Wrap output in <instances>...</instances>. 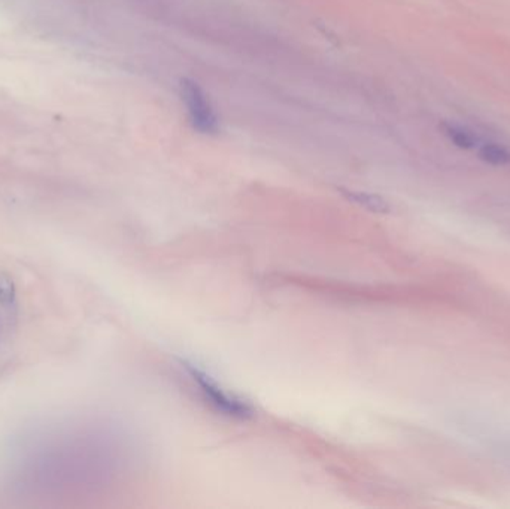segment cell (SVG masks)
<instances>
[{
  "instance_id": "obj_1",
  "label": "cell",
  "mask_w": 510,
  "mask_h": 509,
  "mask_svg": "<svg viewBox=\"0 0 510 509\" xmlns=\"http://www.w3.org/2000/svg\"><path fill=\"white\" fill-rule=\"evenodd\" d=\"M182 369L189 374L190 380L199 387L206 401L220 413L234 418H250L254 415V409L248 402L226 392L210 375H206L205 372L185 362H182Z\"/></svg>"
},
{
  "instance_id": "obj_2",
  "label": "cell",
  "mask_w": 510,
  "mask_h": 509,
  "mask_svg": "<svg viewBox=\"0 0 510 509\" xmlns=\"http://www.w3.org/2000/svg\"><path fill=\"white\" fill-rule=\"evenodd\" d=\"M181 96L189 111L192 127L201 135H213L218 132V118L213 113L208 97L199 87V84L191 80L181 81Z\"/></svg>"
},
{
  "instance_id": "obj_3",
  "label": "cell",
  "mask_w": 510,
  "mask_h": 509,
  "mask_svg": "<svg viewBox=\"0 0 510 509\" xmlns=\"http://www.w3.org/2000/svg\"><path fill=\"white\" fill-rule=\"evenodd\" d=\"M442 130H444L445 136H446L454 145L461 148V150H472V148L477 146V143H479L476 136L473 135V132L466 129L463 125L444 123V125H442Z\"/></svg>"
},
{
  "instance_id": "obj_4",
  "label": "cell",
  "mask_w": 510,
  "mask_h": 509,
  "mask_svg": "<svg viewBox=\"0 0 510 509\" xmlns=\"http://www.w3.org/2000/svg\"><path fill=\"white\" fill-rule=\"evenodd\" d=\"M479 157L491 166H507L510 165V150L505 145L486 143L479 148Z\"/></svg>"
},
{
  "instance_id": "obj_5",
  "label": "cell",
  "mask_w": 510,
  "mask_h": 509,
  "mask_svg": "<svg viewBox=\"0 0 510 509\" xmlns=\"http://www.w3.org/2000/svg\"><path fill=\"white\" fill-rule=\"evenodd\" d=\"M348 196L352 201L357 202V204L363 205L364 208L372 209V211H377V213H387L389 209V205L382 197L377 196V195L348 192Z\"/></svg>"
},
{
  "instance_id": "obj_6",
  "label": "cell",
  "mask_w": 510,
  "mask_h": 509,
  "mask_svg": "<svg viewBox=\"0 0 510 509\" xmlns=\"http://www.w3.org/2000/svg\"><path fill=\"white\" fill-rule=\"evenodd\" d=\"M15 302V284L13 276L6 272H0V304L4 306L14 305Z\"/></svg>"
}]
</instances>
